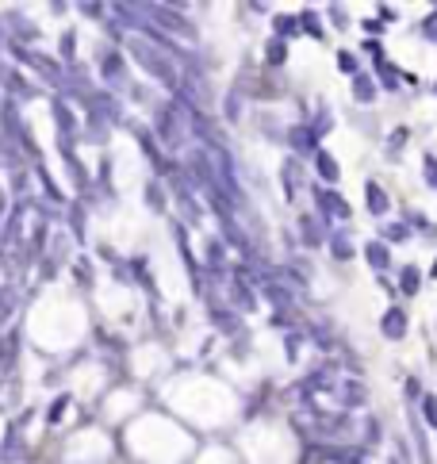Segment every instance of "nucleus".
<instances>
[{"mask_svg":"<svg viewBox=\"0 0 437 464\" xmlns=\"http://www.w3.org/2000/svg\"><path fill=\"white\" fill-rule=\"evenodd\" d=\"M131 50H134V58H139L158 81H165V85H176V81H181V77H176V62L169 58L165 50H158V46H146L142 39H131Z\"/></svg>","mask_w":437,"mask_h":464,"instance_id":"nucleus-1","label":"nucleus"},{"mask_svg":"<svg viewBox=\"0 0 437 464\" xmlns=\"http://www.w3.org/2000/svg\"><path fill=\"white\" fill-rule=\"evenodd\" d=\"M158 135H161V142H165V146H176L184 135H188V119H184L181 104L158 111Z\"/></svg>","mask_w":437,"mask_h":464,"instance_id":"nucleus-2","label":"nucleus"},{"mask_svg":"<svg viewBox=\"0 0 437 464\" xmlns=\"http://www.w3.org/2000/svg\"><path fill=\"white\" fill-rule=\"evenodd\" d=\"M314 203H319V219H349L353 215V207L342 200V192H334V189H314Z\"/></svg>","mask_w":437,"mask_h":464,"instance_id":"nucleus-3","label":"nucleus"},{"mask_svg":"<svg viewBox=\"0 0 437 464\" xmlns=\"http://www.w3.org/2000/svg\"><path fill=\"white\" fill-rule=\"evenodd\" d=\"M407 330H410L407 311H403V307H387L384 319H380V334H384L387 341H403V338H407Z\"/></svg>","mask_w":437,"mask_h":464,"instance_id":"nucleus-4","label":"nucleus"},{"mask_svg":"<svg viewBox=\"0 0 437 464\" xmlns=\"http://www.w3.org/2000/svg\"><path fill=\"white\" fill-rule=\"evenodd\" d=\"M299 238H303V246H307V250H319L322 242H330L326 219H319V215H303V219H299Z\"/></svg>","mask_w":437,"mask_h":464,"instance_id":"nucleus-5","label":"nucleus"},{"mask_svg":"<svg viewBox=\"0 0 437 464\" xmlns=\"http://www.w3.org/2000/svg\"><path fill=\"white\" fill-rule=\"evenodd\" d=\"M338 403L345 407V411H357V407H364V399H368V392H364V384H357V380H342V384L334 388Z\"/></svg>","mask_w":437,"mask_h":464,"instance_id":"nucleus-6","label":"nucleus"},{"mask_svg":"<svg viewBox=\"0 0 437 464\" xmlns=\"http://www.w3.org/2000/svg\"><path fill=\"white\" fill-rule=\"evenodd\" d=\"M326 457L334 460V464H364V457H368V453H364L361 445H342V442H334V445H326Z\"/></svg>","mask_w":437,"mask_h":464,"instance_id":"nucleus-7","label":"nucleus"},{"mask_svg":"<svg viewBox=\"0 0 437 464\" xmlns=\"http://www.w3.org/2000/svg\"><path fill=\"white\" fill-rule=\"evenodd\" d=\"M288 142H291V150H296V153H319V135H314L311 127H291Z\"/></svg>","mask_w":437,"mask_h":464,"instance_id":"nucleus-8","label":"nucleus"},{"mask_svg":"<svg viewBox=\"0 0 437 464\" xmlns=\"http://www.w3.org/2000/svg\"><path fill=\"white\" fill-rule=\"evenodd\" d=\"M280 184H284L288 200H296V196H299V189H303V165H299L296 158L284 161V169H280Z\"/></svg>","mask_w":437,"mask_h":464,"instance_id":"nucleus-9","label":"nucleus"},{"mask_svg":"<svg viewBox=\"0 0 437 464\" xmlns=\"http://www.w3.org/2000/svg\"><path fill=\"white\" fill-rule=\"evenodd\" d=\"M364 261L376 268V273H387V268H391V250H387L380 238H372L368 246H364Z\"/></svg>","mask_w":437,"mask_h":464,"instance_id":"nucleus-10","label":"nucleus"},{"mask_svg":"<svg viewBox=\"0 0 437 464\" xmlns=\"http://www.w3.org/2000/svg\"><path fill=\"white\" fill-rule=\"evenodd\" d=\"M364 196H368L364 203H368V211H372V215H387V211H391V196H387V192L380 189L376 181H368V184H364Z\"/></svg>","mask_w":437,"mask_h":464,"instance_id":"nucleus-11","label":"nucleus"},{"mask_svg":"<svg viewBox=\"0 0 437 464\" xmlns=\"http://www.w3.org/2000/svg\"><path fill=\"white\" fill-rule=\"evenodd\" d=\"M349 88H353V100H357V104H372V100H376V77H372V73H357V77L349 81Z\"/></svg>","mask_w":437,"mask_h":464,"instance_id":"nucleus-12","label":"nucleus"},{"mask_svg":"<svg viewBox=\"0 0 437 464\" xmlns=\"http://www.w3.org/2000/svg\"><path fill=\"white\" fill-rule=\"evenodd\" d=\"M314 169H319V177L326 184H338V177H342V169H338V158L330 150H319L314 153Z\"/></svg>","mask_w":437,"mask_h":464,"instance_id":"nucleus-13","label":"nucleus"},{"mask_svg":"<svg viewBox=\"0 0 437 464\" xmlns=\"http://www.w3.org/2000/svg\"><path fill=\"white\" fill-rule=\"evenodd\" d=\"M330 254H334V261H349L357 250H353V234L349 231H334L330 234Z\"/></svg>","mask_w":437,"mask_h":464,"instance_id":"nucleus-14","label":"nucleus"},{"mask_svg":"<svg viewBox=\"0 0 437 464\" xmlns=\"http://www.w3.org/2000/svg\"><path fill=\"white\" fill-rule=\"evenodd\" d=\"M20 58H23V62H31L35 69H43V77L62 81V66H58L54 58H43V54H35V50H20Z\"/></svg>","mask_w":437,"mask_h":464,"instance_id":"nucleus-15","label":"nucleus"},{"mask_svg":"<svg viewBox=\"0 0 437 464\" xmlns=\"http://www.w3.org/2000/svg\"><path fill=\"white\" fill-rule=\"evenodd\" d=\"M418 288H422V273H418L415 265H403L399 268V292L403 296H415Z\"/></svg>","mask_w":437,"mask_h":464,"instance_id":"nucleus-16","label":"nucleus"},{"mask_svg":"<svg viewBox=\"0 0 437 464\" xmlns=\"http://www.w3.org/2000/svg\"><path fill=\"white\" fill-rule=\"evenodd\" d=\"M399 73H403V69H395L387 58H380V62H376V85H384V88H399V81H403Z\"/></svg>","mask_w":437,"mask_h":464,"instance_id":"nucleus-17","label":"nucleus"},{"mask_svg":"<svg viewBox=\"0 0 437 464\" xmlns=\"http://www.w3.org/2000/svg\"><path fill=\"white\" fill-rule=\"evenodd\" d=\"M261 292H265V299H269V303H277V307H288L291 303V292H284V284H277V280H265Z\"/></svg>","mask_w":437,"mask_h":464,"instance_id":"nucleus-18","label":"nucleus"},{"mask_svg":"<svg viewBox=\"0 0 437 464\" xmlns=\"http://www.w3.org/2000/svg\"><path fill=\"white\" fill-rule=\"evenodd\" d=\"M234 299H238V303L246 307V311L257 303V296L249 292V284H246V276H242V273H238V280H234Z\"/></svg>","mask_w":437,"mask_h":464,"instance_id":"nucleus-19","label":"nucleus"},{"mask_svg":"<svg viewBox=\"0 0 437 464\" xmlns=\"http://www.w3.org/2000/svg\"><path fill=\"white\" fill-rule=\"evenodd\" d=\"M338 69H342L345 73V77H357V73H361V62H357V54H349V50H338Z\"/></svg>","mask_w":437,"mask_h":464,"instance_id":"nucleus-20","label":"nucleus"},{"mask_svg":"<svg viewBox=\"0 0 437 464\" xmlns=\"http://www.w3.org/2000/svg\"><path fill=\"white\" fill-rule=\"evenodd\" d=\"M410 238V226L407 223H384V246L387 242H407Z\"/></svg>","mask_w":437,"mask_h":464,"instance_id":"nucleus-21","label":"nucleus"},{"mask_svg":"<svg viewBox=\"0 0 437 464\" xmlns=\"http://www.w3.org/2000/svg\"><path fill=\"white\" fill-rule=\"evenodd\" d=\"M54 119H58V123H62V131H66L69 138L77 135V119H73V111L66 108V104H58V108H54Z\"/></svg>","mask_w":437,"mask_h":464,"instance_id":"nucleus-22","label":"nucleus"},{"mask_svg":"<svg viewBox=\"0 0 437 464\" xmlns=\"http://www.w3.org/2000/svg\"><path fill=\"white\" fill-rule=\"evenodd\" d=\"M422 181L437 192V153H426L422 158Z\"/></svg>","mask_w":437,"mask_h":464,"instance_id":"nucleus-23","label":"nucleus"},{"mask_svg":"<svg viewBox=\"0 0 437 464\" xmlns=\"http://www.w3.org/2000/svg\"><path fill=\"white\" fill-rule=\"evenodd\" d=\"M299 27L307 31V35H314V39H322V23H319V15L311 12V8H307L303 15H299Z\"/></svg>","mask_w":437,"mask_h":464,"instance_id":"nucleus-24","label":"nucleus"},{"mask_svg":"<svg viewBox=\"0 0 437 464\" xmlns=\"http://www.w3.org/2000/svg\"><path fill=\"white\" fill-rule=\"evenodd\" d=\"M422 422L437 430V395H422Z\"/></svg>","mask_w":437,"mask_h":464,"instance_id":"nucleus-25","label":"nucleus"},{"mask_svg":"<svg viewBox=\"0 0 437 464\" xmlns=\"http://www.w3.org/2000/svg\"><path fill=\"white\" fill-rule=\"evenodd\" d=\"M104 73H108V81H123V58H119V54H108V58H104Z\"/></svg>","mask_w":437,"mask_h":464,"instance_id":"nucleus-26","label":"nucleus"},{"mask_svg":"<svg viewBox=\"0 0 437 464\" xmlns=\"http://www.w3.org/2000/svg\"><path fill=\"white\" fill-rule=\"evenodd\" d=\"M284 58H288L284 39H272V46H269V66H284Z\"/></svg>","mask_w":437,"mask_h":464,"instance_id":"nucleus-27","label":"nucleus"},{"mask_svg":"<svg viewBox=\"0 0 437 464\" xmlns=\"http://www.w3.org/2000/svg\"><path fill=\"white\" fill-rule=\"evenodd\" d=\"M211 319H215V327H218V330H226V334H230V330H238V322H234V311H223V307H218Z\"/></svg>","mask_w":437,"mask_h":464,"instance_id":"nucleus-28","label":"nucleus"},{"mask_svg":"<svg viewBox=\"0 0 437 464\" xmlns=\"http://www.w3.org/2000/svg\"><path fill=\"white\" fill-rule=\"evenodd\" d=\"M223 254H226V250H223V242H218V238H211V242H207V265H215V268H218V265L226 261Z\"/></svg>","mask_w":437,"mask_h":464,"instance_id":"nucleus-29","label":"nucleus"},{"mask_svg":"<svg viewBox=\"0 0 437 464\" xmlns=\"http://www.w3.org/2000/svg\"><path fill=\"white\" fill-rule=\"evenodd\" d=\"M311 131H314V135H319V138H322V135H326V131H330V111H326V108H319V116H314V123H311Z\"/></svg>","mask_w":437,"mask_h":464,"instance_id":"nucleus-30","label":"nucleus"},{"mask_svg":"<svg viewBox=\"0 0 437 464\" xmlns=\"http://www.w3.org/2000/svg\"><path fill=\"white\" fill-rule=\"evenodd\" d=\"M422 35L430 39V43H437V8H433L430 15H426V20H422Z\"/></svg>","mask_w":437,"mask_h":464,"instance_id":"nucleus-31","label":"nucleus"},{"mask_svg":"<svg viewBox=\"0 0 437 464\" xmlns=\"http://www.w3.org/2000/svg\"><path fill=\"white\" fill-rule=\"evenodd\" d=\"M299 20H291V15H277V35H296Z\"/></svg>","mask_w":437,"mask_h":464,"instance_id":"nucleus-32","label":"nucleus"},{"mask_svg":"<svg viewBox=\"0 0 437 464\" xmlns=\"http://www.w3.org/2000/svg\"><path fill=\"white\" fill-rule=\"evenodd\" d=\"M146 200H150V207H153V211H161V207H165V196H161V184H150Z\"/></svg>","mask_w":437,"mask_h":464,"instance_id":"nucleus-33","label":"nucleus"},{"mask_svg":"<svg viewBox=\"0 0 437 464\" xmlns=\"http://www.w3.org/2000/svg\"><path fill=\"white\" fill-rule=\"evenodd\" d=\"M403 395H407V399H422V384H418V380L410 376L407 384H403Z\"/></svg>","mask_w":437,"mask_h":464,"instance_id":"nucleus-34","label":"nucleus"},{"mask_svg":"<svg viewBox=\"0 0 437 464\" xmlns=\"http://www.w3.org/2000/svg\"><path fill=\"white\" fill-rule=\"evenodd\" d=\"M407 138H410L407 127H395V131H391V142H387V146H391V150H399V146L407 142Z\"/></svg>","mask_w":437,"mask_h":464,"instance_id":"nucleus-35","label":"nucleus"},{"mask_svg":"<svg viewBox=\"0 0 437 464\" xmlns=\"http://www.w3.org/2000/svg\"><path fill=\"white\" fill-rule=\"evenodd\" d=\"M330 20H334V27H349V15H345V8H330Z\"/></svg>","mask_w":437,"mask_h":464,"instance_id":"nucleus-36","label":"nucleus"},{"mask_svg":"<svg viewBox=\"0 0 437 464\" xmlns=\"http://www.w3.org/2000/svg\"><path fill=\"white\" fill-rule=\"evenodd\" d=\"M364 50H368V54H372V58H376V62L384 58V43H380V39H364Z\"/></svg>","mask_w":437,"mask_h":464,"instance_id":"nucleus-37","label":"nucleus"},{"mask_svg":"<svg viewBox=\"0 0 437 464\" xmlns=\"http://www.w3.org/2000/svg\"><path fill=\"white\" fill-rule=\"evenodd\" d=\"M66 403H69V399H58V403L50 407V422H58V418H62V411H66Z\"/></svg>","mask_w":437,"mask_h":464,"instance_id":"nucleus-38","label":"nucleus"},{"mask_svg":"<svg viewBox=\"0 0 437 464\" xmlns=\"http://www.w3.org/2000/svg\"><path fill=\"white\" fill-rule=\"evenodd\" d=\"M380 20H387V23H391V20H399V12H395V8H387V4H384V8H380Z\"/></svg>","mask_w":437,"mask_h":464,"instance_id":"nucleus-39","label":"nucleus"},{"mask_svg":"<svg viewBox=\"0 0 437 464\" xmlns=\"http://www.w3.org/2000/svg\"><path fill=\"white\" fill-rule=\"evenodd\" d=\"M430 273H433V276H437V261H433V268H430Z\"/></svg>","mask_w":437,"mask_h":464,"instance_id":"nucleus-40","label":"nucleus"},{"mask_svg":"<svg viewBox=\"0 0 437 464\" xmlns=\"http://www.w3.org/2000/svg\"><path fill=\"white\" fill-rule=\"evenodd\" d=\"M395 464H399V460H395Z\"/></svg>","mask_w":437,"mask_h":464,"instance_id":"nucleus-41","label":"nucleus"},{"mask_svg":"<svg viewBox=\"0 0 437 464\" xmlns=\"http://www.w3.org/2000/svg\"><path fill=\"white\" fill-rule=\"evenodd\" d=\"M433 88H437V85H433Z\"/></svg>","mask_w":437,"mask_h":464,"instance_id":"nucleus-42","label":"nucleus"}]
</instances>
